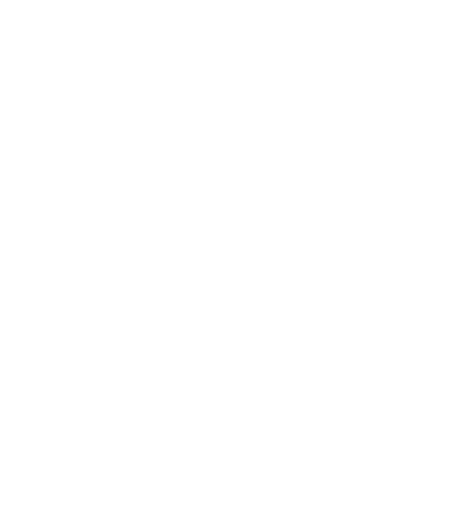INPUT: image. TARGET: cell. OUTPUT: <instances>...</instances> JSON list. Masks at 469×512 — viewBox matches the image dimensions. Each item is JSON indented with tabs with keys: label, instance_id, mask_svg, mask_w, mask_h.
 I'll return each mask as SVG.
<instances>
[]
</instances>
